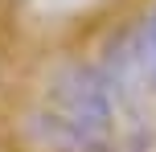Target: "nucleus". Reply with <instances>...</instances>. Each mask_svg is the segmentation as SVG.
I'll return each instance as SVG.
<instances>
[{"label":"nucleus","instance_id":"1","mask_svg":"<svg viewBox=\"0 0 156 152\" xmlns=\"http://www.w3.org/2000/svg\"><path fill=\"white\" fill-rule=\"evenodd\" d=\"M115 111L119 103L99 66L62 62L41 87L37 128L49 152H111Z\"/></svg>","mask_w":156,"mask_h":152},{"label":"nucleus","instance_id":"2","mask_svg":"<svg viewBox=\"0 0 156 152\" xmlns=\"http://www.w3.org/2000/svg\"><path fill=\"white\" fill-rule=\"evenodd\" d=\"M144 49H148V66H152V82H156V4L148 8V21H144Z\"/></svg>","mask_w":156,"mask_h":152}]
</instances>
